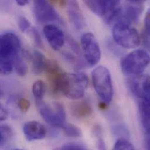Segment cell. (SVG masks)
<instances>
[{"mask_svg": "<svg viewBox=\"0 0 150 150\" xmlns=\"http://www.w3.org/2000/svg\"><path fill=\"white\" fill-rule=\"evenodd\" d=\"M13 60L12 59L0 57V75L10 74L13 69Z\"/></svg>", "mask_w": 150, "mask_h": 150, "instance_id": "obj_19", "label": "cell"}, {"mask_svg": "<svg viewBox=\"0 0 150 150\" xmlns=\"http://www.w3.org/2000/svg\"><path fill=\"white\" fill-rule=\"evenodd\" d=\"M17 108L21 112H26L30 107L29 100L25 98L18 99L16 102Z\"/></svg>", "mask_w": 150, "mask_h": 150, "instance_id": "obj_24", "label": "cell"}, {"mask_svg": "<svg viewBox=\"0 0 150 150\" xmlns=\"http://www.w3.org/2000/svg\"><path fill=\"white\" fill-rule=\"evenodd\" d=\"M97 147L99 150H105L106 149V145L105 142L101 137V136L97 137Z\"/></svg>", "mask_w": 150, "mask_h": 150, "instance_id": "obj_30", "label": "cell"}, {"mask_svg": "<svg viewBox=\"0 0 150 150\" xmlns=\"http://www.w3.org/2000/svg\"><path fill=\"white\" fill-rule=\"evenodd\" d=\"M23 132L26 139L29 142L44 139L47 132L45 127L37 121L25 123L23 127Z\"/></svg>", "mask_w": 150, "mask_h": 150, "instance_id": "obj_12", "label": "cell"}, {"mask_svg": "<svg viewBox=\"0 0 150 150\" xmlns=\"http://www.w3.org/2000/svg\"><path fill=\"white\" fill-rule=\"evenodd\" d=\"M73 115L78 119H83L90 116L92 112V108L89 102L82 100L73 103L71 108Z\"/></svg>", "mask_w": 150, "mask_h": 150, "instance_id": "obj_14", "label": "cell"}, {"mask_svg": "<svg viewBox=\"0 0 150 150\" xmlns=\"http://www.w3.org/2000/svg\"><path fill=\"white\" fill-rule=\"evenodd\" d=\"M8 116V112L7 110L4 107V106L0 103V122L6 120Z\"/></svg>", "mask_w": 150, "mask_h": 150, "instance_id": "obj_29", "label": "cell"}, {"mask_svg": "<svg viewBox=\"0 0 150 150\" xmlns=\"http://www.w3.org/2000/svg\"><path fill=\"white\" fill-rule=\"evenodd\" d=\"M132 92L140 100H150V77L148 75H133L129 81Z\"/></svg>", "mask_w": 150, "mask_h": 150, "instance_id": "obj_10", "label": "cell"}, {"mask_svg": "<svg viewBox=\"0 0 150 150\" xmlns=\"http://www.w3.org/2000/svg\"><path fill=\"white\" fill-rule=\"evenodd\" d=\"M43 33L51 47L59 50L65 42V36L63 30L55 25L49 24L44 27Z\"/></svg>", "mask_w": 150, "mask_h": 150, "instance_id": "obj_11", "label": "cell"}, {"mask_svg": "<svg viewBox=\"0 0 150 150\" xmlns=\"http://www.w3.org/2000/svg\"><path fill=\"white\" fill-rule=\"evenodd\" d=\"M131 23L122 14L114 24L112 29L115 42L126 49L136 48L140 44V35L137 30L131 26Z\"/></svg>", "mask_w": 150, "mask_h": 150, "instance_id": "obj_2", "label": "cell"}, {"mask_svg": "<svg viewBox=\"0 0 150 150\" xmlns=\"http://www.w3.org/2000/svg\"><path fill=\"white\" fill-rule=\"evenodd\" d=\"M88 7L108 24L116 22L122 14L120 0H84Z\"/></svg>", "mask_w": 150, "mask_h": 150, "instance_id": "obj_3", "label": "cell"}, {"mask_svg": "<svg viewBox=\"0 0 150 150\" xmlns=\"http://www.w3.org/2000/svg\"><path fill=\"white\" fill-rule=\"evenodd\" d=\"M68 15L70 22L77 29H82L85 26L83 15L76 0H68Z\"/></svg>", "mask_w": 150, "mask_h": 150, "instance_id": "obj_13", "label": "cell"}, {"mask_svg": "<svg viewBox=\"0 0 150 150\" xmlns=\"http://www.w3.org/2000/svg\"><path fill=\"white\" fill-rule=\"evenodd\" d=\"M150 56L143 49H137L126 55L121 62V69L127 75H139L147 67Z\"/></svg>", "mask_w": 150, "mask_h": 150, "instance_id": "obj_5", "label": "cell"}, {"mask_svg": "<svg viewBox=\"0 0 150 150\" xmlns=\"http://www.w3.org/2000/svg\"><path fill=\"white\" fill-rule=\"evenodd\" d=\"M64 134L70 137L77 138L82 136L81 130L75 125L71 123H66L62 128Z\"/></svg>", "mask_w": 150, "mask_h": 150, "instance_id": "obj_21", "label": "cell"}, {"mask_svg": "<svg viewBox=\"0 0 150 150\" xmlns=\"http://www.w3.org/2000/svg\"><path fill=\"white\" fill-rule=\"evenodd\" d=\"M12 131L8 125L0 126V147L3 146L12 136Z\"/></svg>", "mask_w": 150, "mask_h": 150, "instance_id": "obj_22", "label": "cell"}, {"mask_svg": "<svg viewBox=\"0 0 150 150\" xmlns=\"http://www.w3.org/2000/svg\"><path fill=\"white\" fill-rule=\"evenodd\" d=\"M150 32V11H149L146 14L144 20V36H146V39L148 41H149Z\"/></svg>", "mask_w": 150, "mask_h": 150, "instance_id": "obj_28", "label": "cell"}, {"mask_svg": "<svg viewBox=\"0 0 150 150\" xmlns=\"http://www.w3.org/2000/svg\"><path fill=\"white\" fill-rule=\"evenodd\" d=\"M33 9L35 18L39 23L61 21L59 14L47 0H33Z\"/></svg>", "mask_w": 150, "mask_h": 150, "instance_id": "obj_9", "label": "cell"}, {"mask_svg": "<svg viewBox=\"0 0 150 150\" xmlns=\"http://www.w3.org/2000/svg\"><path fill=\"white\" fill-rule=\"evenodd\" d=\"M88 84V76L83 73H61L52 89L53 92H62L69 99H79L84 96Z\"/></svg>", "mask_w": 150, "mask_h": 150, "instance_id": "obj_1", "label": "cell"}, {"mask_svg": "<svg viewBox=\"0 0 150 150\" xmlns=\"http://www.w3.org/2000/svg\"><path fill=\"white\" fill-rule=\"evenodd\" d=\"M93 87L103 102L109 104L113 95L112 78L109 70L104 66L96 67L92 73Z\"/></svg>", "mask_w": 150, "mask_h": 150, "instance_id": "obj_4", "label": "cell"}, {"mask_svg": "<svg viewBox=\"0 0 150 150\" xmlns=\"http://www.w3.org/2000/svg\"><path fill=\"white\" fill-rule=\"evenodd\" d=\"M46 91V86L45 83L41 81H36L32 86V93L36 100H42Z\"/></svg>", "mask_w": 150, "mask_h": 150, "instance_id": "obj_18", "label": "cell"}, {"mask_svg": "<svg viewBox=\"0 0 150 150\" xmlns=\"http://www.w3.org/2000/svg\"><path fill=\"white\" fill-rule=\"evenodd\" d=\"M21 47L19 38L12 32L0 35V57L14 59L19 55Z\"/></svg>", "mask_w": 150, "mask_h": 150, "instance_id": "obj_8", "label": "cell"}, {"mask_svg": "<svg viewBox=\"0 0 150 150\" xmlns=\"http://www.w3.org/2000/svg\"><path fill=\"white\" fill-rule=\"evenodd\" d=\"M39 112L42 118L51 126L63 128L65 125L66 115L63 105L59 102L47 104L42 100H36Z\"/></svg>", "mask_w": 150, "mask_h": 150, "instance_id": "obj_6", "label": "cell"}, {"mask_svg": "<svg viewBox=\"0 0 150 150\" xmlns=\"http://www.w3.org/2000/svg\"><path fill=\"white\" fill-rule=\"evenodd\" d=\"M142 13V10L141 8L137 6H129L126 8L125 13H122L124 14L123 15L129 19L131 22H137L139 21Z\"/></svg>", "mask_w": 150, "mask_h": 150, "instance_id": "obj_17", "label": "cell"}, {"mask_svg": "<svg viewBox=\"0 0 150 150\" xmlns=\"http://www.w3.org/2000/svg\"><path fill=\"white\" fill-rule=\"evenodd\" d=\"M13 68L15 70L17 74L23 76L26 74L28 67L23 60L19 55L17 56L13 60Z\"/></svg>", "mask_w": 150, "mask_h": 150, "instance_id": "obj_20", "label": "cell"}, {"mask_svg": "<svg viewBox=\"0 0 150 150\" xmlns=\"http://www.w3.org/2000/svg\"><path fill=\"white\" fill-rule=\"evenodd\" d=\"M4 96V91H3V89H2V87H1V85H0V98H3Z\"/></svg>", "mask_w": 150, "mask_h": 150, "instance_id": "obj_34", "label": "cell"}, {"mask_svg": "<svg viewBox=\"0 0 150 150\" xmlns=\"http://www.w3.org/2000/svg\"><path fill=\"white\" fill-rule=\"evenodd\" d=\"M16 3L19 6H25L28 3V0H15Z\"/></svg>", "mask_w": 150, "mask_h": 150, "instance_id": "obj_31", "label": "cell"}, {"mask_svg": "<svg viewBox=\"0 0 150 150\" xmlns=\"http://www.w3.org/2000/svg\"><path fill=\"white\" fill-rule=\"evenodd\" d=\"M108 105V104H107L106 103H105V102H101V103L99 104V108H100V109H106V108H107Z\"/></svg>", "mask_w": 150, "mask_h": 150, "instance_id": "obj_33", "label": "cell"}, {"mask_svg": "<svg viewBox=\"0 0 150 150\" xmlns=\"http://www.w3.org/2000/svg\"><path fill=\"white\" fill-rule=\"evenodd\" d=\"M31 32H32V35L34 38L35 43L36 45V46L40 48L42 47L43 43H42V38H41V36H40V35L39 31L36 28H32L31 29Z\"/></svg>", "mask_w": 150, "mask_h": 150, "instance_id": "obj_27", "label": "cell"}, {"mask_svg": "<svg viewBox=\"0 0 150 150\" xmlns=\"http://www.w3.org/2000/svg\"><path fill=\"white\" fill-rule=\"evenodd\" d=\"M61 150H86V147L84 144L78 143H70L64 145L60 148Z\"/></svg>", "mask_w": 150, "mask_h": 150, "instance_id": "obj_26", "label": "cell"}, {"mask_svg": "<svg viewBox=\"0 0 150 150\" xmlns=\"http://www.w3.org/2000/svg\"><path fill=\"white\" fill-rule=\"evenodd\" d=\"M47 60L39 51L35 50L32 54V70L35 74L39 75L45 71Z\"/></svg>", "mask_w": 150, "mask_h": 150, "instance_id": "obj_16", "label": "cell"}, {"mask_svg": "<svg viewBox=\"0 0 150 150\" xmlns=\"http://www.w3.org/2000/svg\"><path fill=\"white\" fill-rule=\"evenodd\" d=\"M83 56L87 64L92 67L96 65L101 58V51L99 43L91 33L83 34L81 39Z\"/></svg>", "mask_w": 150, "mask_h": 150, "instance_id": "obj_7", "label": "cell"}, {"mask_svg": "<svg viewBox=\"0 0 150 150\" xmlns=\"http://www.w3.org/2000/svg\"><path fill=\"white\" fill-rule=\"evenodd\" d=\"M129 2L133 3V4H140L143 3L146 0H127Z\"/></svg>", "mask_w": 150, "mask_h": 150, "instance_id": "obj_32", "label": "cell"}, {"mask_svg": "<svg viewBox=\"0 0 150 150\" xmlns=\"http://www.w3.org/2000/svg\"><path fill=\"white\" fill-rule=\"evenodd\" d=\"M150 100H140V113L142 125L147 134L146 140H149L150 135Z\"/></svg>", "mask_w": 150, "mask_h": 150, "instance_id": "obj_15", "label": "cell"}, {"mask_svg": "<svg viewBox=\"0 0 150 150\" xmlns=\"http://www.w3.org/2000/svg\"><path fill=\"white\" fill-rule=\"evenodd\" d=\"M18 26L22 32H27L31 27L30 22L24 16H20L18 19Z\"/></svg>", "mask_w": 150, "mask_h": 150, "instance_id": "obj_25", "label": "cell"}, {"mask_svg": "<svg viewBox=\"0 0 150 150\" xmlns=\"http://www.w3.org/2000/svg\"><path fill=\"white\" fill-rule=\"evenodd\" d=\"M133 145L125 139H118L115 143L113 150H134Z\"/></svg>", "mask_w": 150, "mask_h": 150, "instance_id": "obj_23", "label": "cell"}]
</instances>
